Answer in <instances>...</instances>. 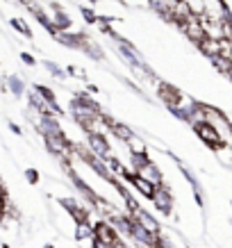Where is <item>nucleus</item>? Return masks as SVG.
I'll return each mask as SVG.
<instances>
[{
    "instance_id": "obj_1",
    "label": "nucleus",
    "mask_w": 232,
    "mask_h": 248,
    "mask_svg": "<svg viewBox=\"0 0 232 248\" xmlns=\"http://www.w3.org/2000/svg\"><path fill=\"white\" fill-rule=\"evenodd\" d=\"M194 130H196V135L201 137L210 148H214V151H221L225 146V141L221 139V135H218V130L214 128V125H210V123H196Z\"/></svg>"
},
{
    "instance_id": "obj_2",
    "label": "nucleus",
    "mask_w": 232,
    "mask_h": 248,
    "mask_svg": "<svg viewBox=\"0 0 232 248\" xmlns=\"http://www.w3.org/2000/svg\"><path fill=\"white\" fill-rule=\"evenodd\" d=\"M150 201L155 203V207H157L162 214H171L173 212V194L164 185H157V187H155V194H153Z\"/></svg>"
},
{
    "instance_id": "obj_3",
    "label": "nucleus",
    "mask_w": 232,
    "mask_h": 248,
    "mask_svg": "<svg viewBox=\"0 0 232 248\" xmlns=\"http://www.w3.org/2000/svg\"><path fill=\"white\" fill-rule=\"evenodd\" d=\"M87 146H89V151L100 159H107L109 157V153H112L107 137H103V135H91L89 132V135H87Z\"/></svg>"
},
{
    "instance_id": "obj_4",
    "label": "nucleus",
    "mask_w": 232,
    "mask_h": 248,
    "mask_svg": "<svg viewBox=\"0 0 232 248\" xmlns=\"http://www.w3.org/2000/svg\"><path fill=\"white\" fill-rule=\"evenodd\" d=\"M130 218L135 221L137 226H141L143 230H148V232H153V234H159V223H157V218L153 217V214H148L146 210H135L132 214H130Z\"/></svg>"
},
{
    "instance_id": "obj_5",
    "label": "nucleus",
    "mask_w": 232,
    "mask_h": 248,
    "mask_svg": "<svg viewBox=\"0 0 232 248\" xmlns=\"http://www.w3.org/2000/svg\"><path fill=\"white\" fill-rule=\"evenodd\" d=\"M159 98L164 100L166 105L171 107L173 112L178 109L180 100H182V96H180V91L175 89V87H171V84H159Z\"/></svg>"
},
{
    "instance_id": "obj_6",
    "label": "nucleus",
    "mask_w": 232,
    "mask_h": 248,
    "mask_svg": "<svg viewBox=\"0 0 232 248\" xmlns=\"http://www.w3.org/2000/svg\"><path fill=\"white\" fill-rule=\"evenodd\" d=\"M125 180H130L132 185H135V189L139 191L141 196H146V198H153V194H155V185H150L148 180H143L141 175H137V173H127L125 175Z\"/></svg>"
},
{
    "instance_id": "obj_7",
    "label": "nucleus",
    "mask_w": 232,
    "mask_h": 248,
    "mask_svg": "<svg viewBox=\"0 0 232 248\" xmlns=\"http://www.w3.org/2000/svg\"><path fill=\"white\" fill-rule=\"evenodd\" d=\"M137 175H141L143 180H148L150 185H155V187H157V185H162V173L157 171V166L153 164V162H148L141 171H137Z\"/></svg>"
},
{
    "instance_id": "obj_8",
    "label": "nucleus",
    "mask_w": 232,
    "mask_h": 248,
    "mask_svg": "<svg viewBox=\"0 0 232 248\" xmlns=\"http://www.w3.org/2000/svg\"><path fill=\"white\" fill-rule=\"evenodd\" d=\"M125 146H127V153H130V155H141V153L146 151V146H143V141H141V139H139L137 135L130 137V139L125 141Z\"/></svg>"
},
{
    "instance_id": "obj_9",
    "label": "nucleus",
    "mask_w": 232,
    "mask_h": 248,
    "mask_svg": "<svg viewBox=\"0 0 232 248\" xmlns=\"http://www.w3.org/2000/svg\"><path fill=\"white\" fill-rule=\"evenodd\" d=\"M112 135L116 137V139H121V141H127V139L132 137V132H130V128H125V125H121V123L112 121Z\"/></svg>"
},
{
    "instance_id": "obj_10",
    "label": "nucleus",
    "mask_w": 232,
    "mask_h": 248,
    "mask_svg": "<svg viewBox=\"0 0 232 248\" xmlns=\"http://www.w3.org/2000/svg\"><path fill=\"white\" fill-rule=\"evenodd\" d=\"M12 25H14V28H16L18 32H23L25 37H32V32L28 30V25H25V23L21 21V18H12Z\"/></svg>"
},
{
    "instance_id": "obj_11",
    "label": "nucleus",
    "mask_w": 232,
    "mask_h": 248,
    "mask_svg": "<svg viewBox=\"0 0 232 248\" xmlns=\"http://www.w3.org/2000/svg\"><path fill=\"white\" fill-rule=\"evenodd\" d=\"M25 178H28V182L37 185V182H39V173L34 171V169H28V171H25Z\"/></svg>"
},
{
    "instance_id": "obj_12",
    "label": "nucleus",
    "mask_w": 232,
    "mask_h": 248,
    "mask_svg": "<svg viewBox=\"0 0 232 248\" xmlns=\"http://www.w3.org/2000/svg\"><path fill=\"white\" fill-rule=\"evenodd\" d=\"M9 87H12V91H14L16 96H18V93H21V91H23L21 82H18V80H16V78H12V80H9Z\"/></svg>"
},
{
    "instance_id": "obj_13",
    "label": "nucleus",
    "mask_w": 232,
    "mask_h": 248,
    "mask_svg": "<svg viewBox=\"0 0 232 248\" xmlns=\"http://www.w3.org/2000/svg\"><path fill=\"white\" fill-rule=\"evenodd\" d=\"M23 57V62H25V64H34V60H32V55H28V53H23L21 55Z\"/></svg>"
},
{
    "instance_id": "obj_14",
    "label": "nucleus",
    "mask_w": 232,
    "mask_h": 248,
    "mask_svg": "<svg viewBox=\"0 0 232 248\" xmlns=\"http://www.w3.org/2000/svg\"><path fill=\"white\" fill-rule=\"evenodd\" d=\"M9 128H12V130H14V132H16V135H21V128H18V125H14V123H9Z\"/></svg>"
},
{
    "instance_id": "obj_15",
    "label": "nucleus",
    "mask_w": 232,
    "mask_h": 248,
    "mask_svg": "<svg viewBox=\"0 0 232 248\" xmlns=\"http://www.w3.org/2000/svg\"><path fill=\"white\" fill-rule=\"evenodd\" d=\"M2 248H9V246H7V244H5V246H2Z\"/></svg>"
},
{
    "instance_id": "obj_16",
    "label": "nucleus",
    "mask_w": 232,
    "mask_h": 248,
    "mask_svg": "<svg viewBox=\"0 0 232 248\" xmlns=\"http://www.w3.org/2000/svg\"><path fill=\"white\" fill-rule=\"evenodd\" d=\"M46 248H53V246H46Z\"/></svg>"
}]
</instances>
